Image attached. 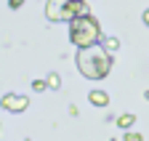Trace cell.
Here are the masks:
<instances>
[{
	"label": "cell",
	"mask_w": 149,
	"mask_h": 141,
	"mask_svg": "<svg viewBox=\"0 0 149 141\" xmlns=\"http://www.w3.org/2000/svg\"><path fill=\"white\" fill-rule=\"evenodd\" d=\"M77 72L88 80H101L112 69V56L104 45H91V48H77Z\"/></svg>",
	"instance_id": "cell-1"
},
{
	"label": "cell",
	"mask_w": 149,
	"mask_h": 141,
	"mask_svg": "<svg viewBox=\"0 0 149 141\" xmlns=\"http://www.w3.org/2000/svg\"><path fill=\"white\" fill-rule=\"evenodd\" d=\"M99 38H101V27L93 16H80V19L69 22V40L77 48L99 45Z\"/></svg>",
	"instance_id": "cell-2"
},
{
	"label": "cell",
	"mask_w": 149,
	"mask_h": 141,
	"mask_svg": "<svg viewBox=\"0 0 149 141\" xmlns=\"http://www.w3.org/2000/svg\"><path fill=\"white\" fill-rule=\"evenodd\" d=\"M80 16H88V3L85 0H67L64 8V22H74Z\"/></svg>",
	"instance_id": "cell-3"
},
{
	"label": "cell",
	"mask_w": 149,
	"mask_h": 141,
	"mask_svg": "<svg viewBox=\"0 0 149 141\" xmlns=\"http://www.w3.org/2000/svg\"><path fill=\"white\" fill-rule=\"evenodd\" d=\"M64 8H67V0H48L45 3L48 22H64Z\"/></svg>",
	"instance_id": "cell-4"
},
{
	"label": "cell",
	"mask_w": 149,
	"mask_h": 141,
	"mask_svg": "<svg viewBox=\"0 0 149 141\" xmlns=\"http://www.w3.org/2000/svg\"><path fill=\"white\" fill-rule=\"evenodd\" d=\"M3 107H6L8 112H24V109L29 107V99H27V96H6V99H3Z\"/></svg>",
	"instance_id": "cell-5"
},
{
	"label": "cell",
	"mask_w": 149,
	"mask_h": 141,
	"mask_svg": "<svg viewBox=\"0 0 149 141\" xmlns=\"http://www.w3.org/2000/svg\"><path fill=\"white\" fill-rule=\"evenodd\" d=\"M88 101L93 104V107H107V104H109V96L104 91H91L88 93Z\"/></svg>",
	"instance_id": "cell-6"
},
{
	"label": "cell",
	"mask_w": 149,
	"mask_h": 141,
	"mask_svg": "<svg viewBox=\"0 0 149 141\" xmlns=\"http://www.w3.org/2000/svg\"><path fill=\"white\" fill-rule=\"evenodd\" d=\"M133 120H136L133 115H120V117H117V125H120V128H130V125H133Z\"/></svg>",
	"instance_id": "cell-7"
},
{
	"label": "cell",
	"mask_w": 149,
	"mask_h": 141,
	"mask_svg": "<svg viewBox=\"0 0 149 141\" xmlns=\"http://www.w3.org/2000/svg\"><path fill=\"white\" fill-rule=\"evenodd\" d=\"M104 48L112 53V51H117V48H120V40H117V38H107V40H104Z\"/></svg>",
	"instance_id": "cell-8"
},
{
	"label": "cell",
	"mask_w": 149,
	"mask_h": 141,
	"mask_svg": "<svg viewBox=\"0 0 149 141\" xmlns=\"http://www.w3.org/2000/svg\"><path fill=\"white\" fill-rule=\"evenodd\" d=\"M59 85H61V77L56 75V72H51L48 75V88H56V91H59Z\"/></svg>",
	"instance_id": "cell-9"
},
{
	"label": "cell",
	"mask_w": 149,
	"mask_h": 141,
	"mask_svg": "<svg viewBox=\"0 0 149 141\" xmlns=\"http://www.w3.org/2000/svg\"><path fill=\"white\" fill-rule=\"evenodd\" d=\"M45 88H48V80H32V91L40 93V91H45Z\"/></svg>",
	"instance_id": "cell-10"
},
{
	"label": "cell",
	"mask_w": 149,
	"mask_h": 141,
	"mask_svg": "<svg viewBox=\"0 0 149 141\" xmlns=\"http://www.w3.org/2000/svg\"><path fill=\"white\" fill-rule=\"evenodd\" d=\"M125 141H141V133H133V131H130V133H125Z\"/></svg>",
	"instance_id": "cell-11"
},
{
	"label": "cell",
	"mask_w": 149,
	"mask_h": 141,
	"mask_svg": "<svg viewBox=\"0 0 149 141\" xmlns=\"http://www.w3.org/2000/svg\"><path fill=\"white\" fill-rule=\"evenodd\" d=\"M8 6H11V8H22L24 0H8Z\"/></svg>",
	"instance_id": "cell-12"
},
{
	"label": "cell",
	"mask_w": 149,
	"mask_h": 141,
	"mask_svg": "<svg viewBox=\"0 0 149 141\" xmlns=\"http://www.w3.org/2000/svg\"><path fill=\"white\" fill-rule=\"evenodd\" d=\"M144 24H146V27H149V8H146V11H144Z\"/></svg>",
	"instance_id": "cell-13"
}]
</instances>
